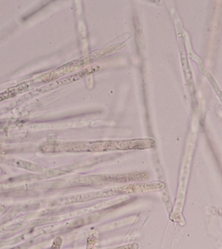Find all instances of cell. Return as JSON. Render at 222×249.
Here are the masks:
<instances>
[{
	"label": "cell",
	"instance_id": "6da1fadb",
	"mask_svg": "<svg viewBox=\"0 0 222 249\" xmlns=\"http://www.w3.org/2000/svg\"><path fill=\"white\" fill-rule=\"evenodd\" d=\"M164 188V185L161 183H140L128 185L122 187L108 188L100 192L89 193V194L78 195L71 196L68 200V203L73 202L89 201L99 198L107 197V196H116V195L134 194V193L148 192L161 190Z\"/></svg>",
	"mask_w": 222,
	"mask_h": 249
},
{
	"label": "cell",
	"instance_id": "7a4b0ae2",
	"mask_svg": "<svg viewBox=\"0 0 222 249\" xmlns=\"http://www.w3.org/2000/svg\"><path fill=\"white\" fill-rule=\"evenodd\" d=\"M97 177L101 178V180H89V182H91V184L92 183L107 182V181H109V182H112V181H114V182H126L128 181L130 182V181L147 180L148 179H149V174L145 172L109 175H109H105V177L101 175V176Z\"/></svg>",
	"mask_w": 222,
	"mask_h": 249
},
{
	"label": "cell",
	"instance_id": "3957f363",
	"mask_svg": "<svg viewBox=\"0 0 222 249\" xmlns=\"http://www.w3.org/2000/svg\"><path fill=\"white\" fill-rule=\"evenodd\" d=\"M27 90H28V85L25 83L19 84L15 87L9 88L3 92L0 93V102L5 100V99L13 98L19 93L25 92Z\"/></svg>",
	"mask_w": 222,
	"mask_h": 249
},
{
	"label": "cell",
	"instance_id": "277c9868",
	"mask_svg": "<svg viewBox=\"0 0 222 249\" xmlns=\"http://www.w3.org/2000/svg\"><path fill=\"white\" fill-rule=\"evenodd\" d=\"M138 247L139 246H138L137 243H133V244L129 245L128 246L120 247L114 249H138Z\"/></svg>",
	"mask_w": 222,
	"mask_h": 249
}]
</instances>
